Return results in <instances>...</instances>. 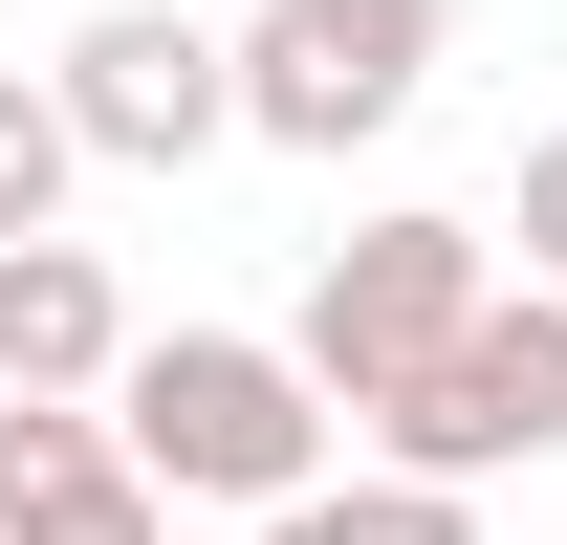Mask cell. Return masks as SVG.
<instances>
[{
    "instance_id": "5b68a950",
    "label": "cell",
    "mask_w": 567,
    "mask_h": 545,
    "mask_svg": "<svg viewBox=\"0 0 567 545\" xmlns=\"http://www.w3.org/2000/svg\"><path fill=\"white\" fill-rule=\"evenodd\" d=\"M66 132H87V175H197L218 132H240V44H218L197 0H87L66 22Z\"/></svg>"
},
{
    "instance_id": "9c48e42d",
    "label": "cell",
    "mask_w": 567,
    "mask_h": 545,
    "mask_svg": "<svg viewBox=\"0 0 567 545\" xmlns=\"http://www.w3.org/2000/svg\"><path fill=\"white\" fill-rule=\"evenodd\" d=\"M262 545H481V502H436V480H306Z\"/></svg>"
},
{
    "instance_id": "8992f818",
    "label": "cell",
    "mask_w": 567,
    "mask_h": 545,
    "mask_svg": "<svg viewBox=\"0 0 567 545\" xmlns=\"http://www.w3.org/2000/svg\"><path fill=\"white\" fill-rule=\"evenodd\" d=\"M0 545H175V502L132 480V436H110V393H0Z\"/></svg>"
},
{
    "instance_id": "277c9868",
    "label": "cell",
    "mask_w": 567,
    "mask_h": 545,
    "mask_svg": "<svg viewBox=\"0 0 567 545\" xmlns=\"http://www.w3.org/2000/svg\"><path fill=\"white\" fill-rule=\"evenodd\" d=\"M218 44H240V132L262 153H371L436 88L458 0H262V22H218Z\"/></svg>"
},
{
    "instance_id": "6da1fadb",
    "label": "cell",
    "mask_w": 567,
    "mask_h": 545,
    "mask_svg": "<svg viewBox=\"0 0 567 545\" xmlns=\"http://www.w3.org/2000/svg\"><path fill=\"white\" fill-rule=\"evenodd\" d=\"M110 436H132L153 502H262V524H284V502L328 480V436H350V414L284 371V328H132Z\"/></svg>"
},
{
    "instance_id": "ba28073f",
    "label": "cell",
    "mask_w": 567,
    "mask_h": 545,
    "mask_svg": "<svg viewBox=\"0 0 567 545\" xmlns=\"http://www.w3.org/2000/svg\"><path fill=\"white\" fill-rule=\"evenodd\" d=\"M66 175H87L66 88H44V66H0V240H66Z\"/></svg>"
},
{
    "instance_id": "7a4b0ae2",
    "label": "cell",
    "mask_w": 567,
    "mask_h": 545,
    "mask_svg": "<svg viewBox=\"0 0 567 545\" xmlns=\"http://www.w3.org/2000/svg\"><path fill=\"white\" fill-rule=\"evenodd\" d=\"M458 328H481V218H350V240L306 263V328H284V371H306V393L371 436V414L415 393Z\"/></svg>"
},
{
    "instance_id": "3957f363",
    "label": "cell",
    "mask_w": 567,
    "mask_h": 545,
    "mask_svg": "<svg viewBox=\"0 0 567 545\" xmlns=\"http://www.w3.org/2000/svg\"><path fill=\"white\" fill-rule=\"evenodd\" d=\"M502 459H567V306L546 284H481V328L371 414V480H436V502H481Z\"/></svg>"
},
{
    "instance_id": "52a82bcc",
    "label": "cell",
    "mask_w": 567,
    "mask_h": 545,
    "mask_svg": "<svg viewBox=\"0 0 567 545\" xmlns=\"http://www.w3.org/2000/svg\"><path fill=\"white\" fill-rule=\"evenodd\" d=\"M132 371V284L87 263V240H0V393H110Z\"/></svg>"
},
{
    "instance_id": "30bf717a",
    "label": "cell",
    "mask_w": 567,
    "mask_h": 545,
    "mask_svg": "<svg viewBox=\"0 0 567 545\" xmlns=\"http://www.w3.org/2000/svg\"><path fill=\"white\" fill-rule=\"evenodd\" d=\"M524 284L567 306V132H524Z\"/></svg>"
}]
</instances>
